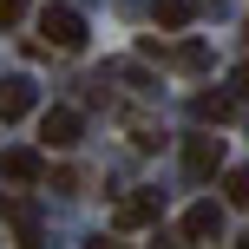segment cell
Masks as SVG:
<instances>
[{"label": "cell", "instance_id": "obj_1", "mask_svg": "<svg viewBox=\"0 0 249 249\" xmlns=\"http://www.w3.org/2000/svg\"><path fill=\"white\" fill-rule=\"evenodd\" d=\"M39 33H46V46H59V53L86 46V20H79L72 7H46V13H39Z\"/></svg>", "mask_w": 249, "mask_h": 249}, {"label": "cell", "instance_id": "obj_2", "mask_svg": "<svg viewBox=\"0 0 249 249\" xmlns=\"http://www.w3.org/2000/svg\"><path fill=\"white\" fill-rule=\"evenodd\" d=\"M184 171L190 177H216V171H223V138H210V131L184 138Z\"/></svg>", "mask_w": 249, "mask_h": 249}, {"label": "cell", "instance_id": "obj_3", "mask_svg": "<svg viewBox=\"0 0 249 249\" xmlns=\"http://www.w3.org/2000/svg\"><path fill=\"white\" fill-rule=\"evenodd\" d=\"M0 177H7V184H39V177H46V158H39L33 144H13V151H0Z\"/></svg>", "mask_w": 249, "mask_h": 249}, {"label": "cell", "instance_id": "obj_4", "mask_svg": "<svg viewBox=\"0 0 249 249\" xmlns=\"http://www.w3.org/2000/svg\"><path fill=\"white\" fill-rule=\"evenodd\" d=\"M39 144H46V151H66V144H79V112L53 105V112L39 118Z\"/></svg>", "mask_w": 249, "mask_h": 249}, {"label": "cell", "instance_id": "obj_5", "mask_svg": "<svg viewBox=\"0 0 249 249\" xmlns=\"http://www.w3.org/2000/svg\"><path fill=\"white\" fill-rule=\"evenodd\" d=\"M223 236V210L216 203H190L184 210V243H216Z\"/></svg>", "mask_w": 249, "mask_h": 249}, {"label": "cell", "instance_id": "obj_6", "mask_svg": "<svg viewBox=\"0 0 249 249\" xmlns=\"http://www.w3.org/2000/svg\"><path fill=\"white\" fill-rule=\"evenodd\" d=\"M0 216L13 223V236H20L26 249H39V210H33L26 197H0Z\"/></svg>", "mask_w": 249, "mask_h": 249}, {"label": "cell", "instance_id": "obj_7", "mask_svg": "<svg viewBox=\"0 0 249 249\" xmlns=\"http://www.w3.org/2000/svg\"><path fill=\"white\" fill-rule=\"evenodd\" d=\"M158 210H164V197H158V190H138V197H124L118 210H112V223H118V230H138V223H151Z\"/></svg>", "mask_w": 249, "mask_h": 249}, {"label": "cell", "instance_id": "obj_8", "mask_svg": "<svg viewBox=\"0 0 249 249\" xmlns=\"http://www.w3.org/2000/svg\"><path fill=\"white\" fill-rule=\"evenodd\" d=\"M33 99H39L33 79H0V124H7V118H26V112H33Z\"/></svg>", "mask_w": 249, "mask_h": 249}, {"label": "cell", "instance_id": "obj_9", "mask_svg": "<svg viewBox=\"0 0 249 249\" xmlns=\"http://www.w3.org/2000/svg\"><path fill=\"white\" fill-rule=\"evenodd\" d=\"M151 13H158V26H164V33H177V26H190L197 0H151Z\"/></svg>", "mask_w": 249, "mask_h": 249}, {"label": "cell", "instance_id": "obj_10", "mask_svg": "<svg viewBox=\"0 0 249 249\" xmlns=\"http://www.w3.org/2000/svg\"><path fill=\"white\" fill-rule=\"evenodd\" d=\"M190 112H197L203 124H223V118H230V99H223V92H197V99H190Z\"/></svg>", "mask_w": 249, "mask_h": 249}, {"label": "cell", "instance_id": "obj_11", "mask_svg": "<svg viewBox=\"0 0 249 249\" xmlns=\"http://www.w3.org/2000/svg\"><path fill=\"white\" fill-rule=\"evenodd\" d=\"M223 197L236 203V210L249 203V164H243V171H230V177H223Z\"/></svg>", "mask_w": 249, "mask_h": 249}, {"label": "cell", "instance_id": "obj_12", "mask_svg": "<svg viewBox=\"0 0 249 249\" xmlns=\"http://www.w3.org/2000/svg\"><path fill=\"white\" fill-rule=\"evenodd\" d=\"M26 7H33V0H0V33H13V26L26 20Z\"/></svg>", "mask_w": 249, "mask_h": 249}, {"label": "cell", "instance_id": "obj_13", "mask_svg": "<svg viewBox=\"0 0 249 249\" xmlns=\"http://www.w3.org/2000/svg\"><path fill=\"white\" fill-rule=\"evenodd\" d=\"M230 92H236V99H249V66H236V72H230Z\"/></svg>", "mask_w": 249, "mask_h": 249}, {"label": "cell", "instance_id": "obj_14", "mask_svg": "<svg viewBox=\"0 0 249 249\" xmlns=\"http://www.w3.org/2000/svg\"><path fill=\"white\" fill-rule=\"evenodd\" d=\"M92 249H124V243H105V236H99V243H92Z\"/></svg>", "mask_w": 249, "mask_h": 249}, {"label": "cell", "instance_id": "obj_15", "mask_svg": "<svg viewBox=\"0 0 249 249\" xmlns=\"http://www.w3.org/2000/svg\"><path fill=\"white\" fill-rule=\"evenodd\" d=\"M243 46H249V20H243Z\"/></svg>", "mask_w": 249, "mask_h": 249}, {"label": "cell", "instance_id": "obj_16", "mask_svg": "<svg viewBox=\"0 0 249 249\" xmlns=\"http://www.w3.org/2000/svg\"><path fill=\"white\" fill-rule=\"evenodd\" d=\"M243 249H249V236H243Z\"/></svg>", "mask_w": 249, "mask_h": 249}]
</instances>
